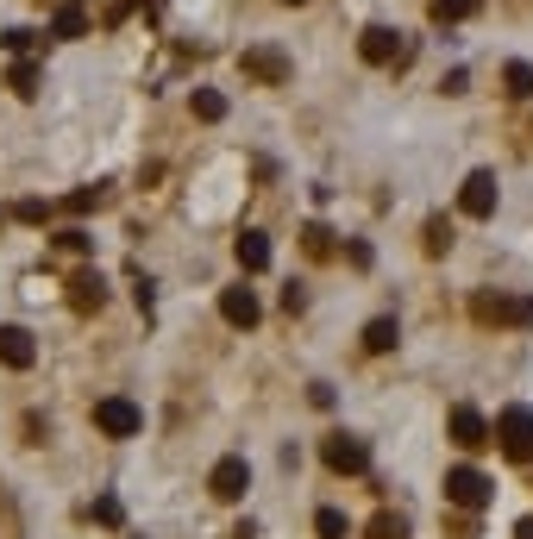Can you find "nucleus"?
Returning a JSON list of instances; mask_svg holds the SVG:
<instances>
[{
	"instance_id": "bb28decb",
	"label": "nucleus",
	"mask_w": 533,
	"mask_h": 539,
	"mask_svg": "<svg viewBox=\"0 0 533 539\" xmlns=\"http://www.w3.org/2000/svg\"><path fill=\"white\" fill-rule=\"evenodd\" d=\"M439 88H446V95H465V88H471V69H446V82H439Z\"/></svg>"
},
{
	"instance_id": "393cba45",
	"label": "nucleus",
	"mask_w": 533,
	"mask_h": 539,
	"mask_svg": "<svg viewBox=\"0 0 533 539\" xmlns=\"http://www.w3.org/2000/svg\"><path fill=\"white\" fill-rule=\"evenodd\" d=\"M301 245H308V257H333V232L327 226H308V232H301Z\"/></svg>"
},
{
	"instance_id": "f8f14e48",
	"label": "nucleus",
	"mask_w": 533,
	"mask_h": 539,
	"mask_svg": "<svg viewBox=\"0 0 533 539\" xmlns=\"http://www.w3.org/2000/svg\"><path fill=\"white\" fill-rule=\"evenodd\" d=\"M0 364L7 370H32L38 364V345H32L26 326H0Z\"/></svg>"
},
{
	"instance_id": "4be33fe9",
	"label": "nucleus",
	"mask_w": 533,
	"mask_h": 539,
	"mask_svg": "<svg viewBox=\"0 0 533 539\" xmlns=\"http://www.w3.org/2000/svg\"><path fill=\"white\" fill-rule=\"evenodd\" d=\"M364 539H408V521L402 514H377V521L364 527Z\"/></svg>"
},
{
	"instance_id": "7ed1b4c3",
	"label": "nucleus",
	"mask_w": 533,
	"mask_h": 539,
	"mask_svg": "<svg viewBox=\"0 0 533 539\" xmlns=\"http://www.w3.org/2000/svg\"><path fill=\"white\" fill-rule=\"evenodd\" d=\"M358 57H364L370 69H396V63L414 57V44H408L396 26H364V32H358Z\"/></svg>"
},
{
	"instance_id": "dca6fc26",
	"label": "nucleus",
	"mask_w": 533,
	"mask_h": 539,
	"mask_svg": "<svg viewBox=\"0 0 533 539\" xmlns=\"http://www.w3.org/2000/svg\"><path fill=\"white\" fill-rule=\"evenodd\" d=\"M396 339H402V326H396V320H389V314L364 326V351H377V358H383V351H396Z\"/></svg>"
},
{
	"instance_id": "aec40b11",
	"label": "nucleus",
	"mask_w": 533,
	"mask_h": 539,
	"mask_svg": "<svg viewBox=\"0 0 533 539\" xmlns=\"http://www.w3.org/2000/svg\"><path fill=\"white\" fill-rule=\"evenodd\" d=\"M502 82H508V101H533V63H508Z\"/></svg>"
},
{
	"instance_id": "1a4fd4ad",
	"label": "nucleus",
	"mask_w": 533,
	"mask_h": 539,
	"mask_svg": "<svg viewBox=\"0 0 533 539\" xmlns=\"http://www.w3.org/2000/svg\"><path fill=\"white\" fill-rule=\"evenodd\" d=\"M207 489H214V502H239L251 489V464L245 458H220L214 471H207Z\"/></svg>"
},
{
	"instance_id": "2eb2a0df",
	"label": "nucleus",
	"mask_w": 533,
	"mask_h": 539,
	"mask_svg": "<svg viewBox=\"0 0 533 539\" xmlns=\"http://www.w3.org/2000/svg\"><path fill=\"white\" fill-rule=\"evenodd\" d=\"M427 13H433V26H458V19L483 13V0H427Z\"/></svg>"
},
{
	"instance_id": "0eeeda50",
	"label": "nucleus",
	"mask_w": 533,
	"mask_h": 539,
	"mask_svg": "<svg viewBox=\"0 0 533 539\" xmlns=\"http://www.w3.org/2000/svg\"><path fill=\"white\" fill-rule=\"evenodd\" d=\"M458 214L465 220H490L496 214V170H471L465 189H458Z\"/></svg>"
},
{
	"instance_id": "cd10ccee",
	"label": "nucleus",
	"mask_w": 533,
	"mask_h": 539,
	"mask_svg": "<svg viewBox=\"0 0 533 539\" xmlns=\"http://www.w3.org/2000/svg\"><path fill=\"white\" fill-rule=\"evenodd\" d=\"M13 214H19V220H51V207H44V201H19Z\"/></svg>"
},
{
	"instance_id": "f257e3e1",
	"label": "nucleus",
	"mask_w": 533,
	"mask_h": 539,
	"mask_svg": "<svg viewBox=\"0 0 533 539\" xmlns=\"http://www.w3.org/2000/svg\"><path fill=\"white\" fill-rule=\"evenodd\" d=\"M471 320H477V326H533V295L477 289V295H471Z\"/></svg>"
},
{
	"instance_id": "4468645a",
	"label": "nucleus",
	"mask_w": 533,
	"mask_h": 539,
	"mask_svg": "<svg viewBox=\"0 0 533 539\" xmlns=\"http://www.w3.org/2000/svg\"><path fill=\"white\" fill-rule=\"evenodd\" d=\"M233 257H239L245 276H258V270H270V239H264V232H239V239H233Z\"/></svg>"
},
{
	"instance_id": "f3484780",
	"label": "nucleus",
	"mask_w": 533,
	"mask_h": 539,
	"mask_svg": "<svg viewBox=\"0 0 533 539\" xmlns=\"http://www.w3.org/2000/svg\"><path fill=\"white\" fill-rule=\"evenodd\" d=\"M51 32H57V38H88V13L76 7V0H69V7H57V19H51Z\"/></svg>"
},
{
	"instance_id": "f03ea898",
	"label": "nucleus",
	"mask_w": 533,
	"mask_h": 539,
	"mask_svg": "<svg viewBox=\"0 0 533 539\" xmlns=\"http://www.w3.org/2000/svg\"><path fill=\"white\" fill-rule=\"evenodd\" d=\"M490 445H502V458H515V464H533V408H502L496 414V427H490Z\"/></svg>"
},
{
	"instance_id": "39448f33",
	"label": "nucleus",
	"mask_w": 533,
	"mask_h": 539,
	"mask_svg": "<svg viewBox=\"0 0 533 539\" xmlns=\"http://www.w3.org/2000/svg\"><path fill=\"white\" fill-rule=\"evenodd\" d=\"M320 458H327V471H339V477H364L370 471V445L358 433H333L327 445H320Z\"/></svg>"
},
{
	"instance_id": "a211bd4d",
	"label": "nucleus",
	"mask_w": 533,
	"mask_h": 539,
	"mask_svg": "<svg viewBox=\"0 0 533 539\" xmlns=\"http://www.w3.org/2000/svg\"><path fill=\"white\" fill-rule=\"evenodd\" d=\"M7 88H13L19 101H32V95H38V63H26V57H19V63L7 69Z\"/></svg>"
},
{
	"instance_id": "6e6552de",
	"label": "nucleus",
	"mask_w": 533,
	"mask_h": 539,
	"mask_svg": "<svg viewBox=\"0 0 533 539\" xmlns=\"http://www.w3.org/2000/svg\"><path fill=\"white\" fill-rule=\"evenodd\" d=\"M446 427H452V445H458V452H483V445H490V420H483L471 402H458Z\"/></svg>"
},
{
	"instance_id": "c85d7f7f",
	"label": "nucleus",
	"mask_w": 533,
	"mask_h": 539,
	"mask_svg": "<svg viewBox=\"0 0 533 539\" xmlns=\"http://www.w3.org/2000/svg\"><path fill=\"white\" fill-rule=\"evenodd\" d=\"M57 245H63V251H88V232L69 226V232H57Z\"/></svg>"
},
{
	"instance_id": "412c9836",
	"label": "nucleus",
	"mask_w": 533,
	"mask_h": 539,
	"mask_svg": "<svg viewBox=\"0 0 533 539\" xmlns=\"http://www.w3.org/2000/svg\"><path fill=\"white\" fill-rule=\"evenodd\" d=\"M446 251H452V220L433 214V220H427V257H446Z\"/></svg>"
},
{
	"instance_id": "b1692460",
	"label": "nucleus",
	"mask_w": 533,
	"mask_h": 539,
	"mask_svg": "<svg viewBox=\"0 0 533 539\" xmlns=\"http://www.w3.org/2000/svg\"><path fill=\"white\" fill-rule=\"evenodd\" d=\"M314 533H320V539H345V514H339V508H320V514H314Z\"/></svg>"
},
{
	"instance_id": "20e7f679",
	"label": "nucleus",
	"mask_w": 533,
	"mask_h": 539,
	"mask_svg": "<svg viewBox=\"0 0 533 539\" xmlns=\"http://www.w3.org/2000/svg\"><path fill=\"white\" fill-rule=\"evenodd\" d=\"M490 496H496V483L483 477V471H471V464H452V471H446V502L452 508L477 514V508H490Z\"/></svg>"
},
{
	"instance_id": "a878e982",
	"label": "nucleus",
	"mask_w": 533,
	"mask_h": 539,
	"mask_svg": "<svg viewBox=\"0 0 533 539\" xmlns=\"http://www.w3.org/2000/svg\"><path fill=\"white\" fill-rule=\"evenodd\" d=\"M95 521H101V527H120V502L101 496V502H95Z\"/></svg>"
},
{
	"instance_id": "6ab92c4d",
	"label": "nucleus",
	"mask_w": 533,
	"mask_h": 539,
	"mask_svg": "<svg viewBox=\"0 0 533 539\" xmlns=\"http://www.w3.org/2000/svg\"><path fill=\"white\" fill-rule=\"evenodd\" d=\"M195 120H207V126L226 120V95L220 88H195Z\"/></svg>"
},
{
	"instance_id": "423d86ee",
	"label": "nucleus",
	"mask_w": 533,
	"mask_h": 539,
	"mask_svg": "<svg viewBox=\"0 0 533 539\" xmlns=\"http://www.w3.org/2000/svg\"><path fill=\"white\" fill-rule=\"evenodd\" d=\"M95 427L107 439H132L138 427H145V414H138V402H126V395H101L95 402Z\"/></svg>"
},
{
	"instance_id": "7c9ffc66",
	"label": "nucleus",
	"mask_w": 533,
	"mask_h": 539,
	"mask_svg": "<svg viewBox=\"0 0 533 539\" xmlns=\"http://www.w3.org/2000/svg\"><path fill=\"white\" fill-rule=\"evenodd\" d=\"M283 7H308V0H283Z\"/></svg>"
},
{
	"instance_id": "9b49d317",
	"label": "nucleus",
	"mask_w": 533,
	"mask_h": 539,
	"mask_svg": "<svg viewBox=\"0 0 533 539\" xmlns=\"http://www.w3.org/2000/svg\"><path fill=\"white\" fill-rule=\"evenodd\" d=\"M220 320H226V326H245V333H251V326L264 320V308H258V295L239 283V289H220Z\"/></svg>"
},
{
	"instance_id": "9d476101",
	"label": "nucleus",
	"mask_w": 533,
	"mask_h": 539,
	"mask_svg": "<svg viewBox=\"0 0 533 539\" xmlns=\"http://www.w3.org/2000/svg\"><path fill=\"white\" fill-rule=\"evenodd\" d=\"M239 69H245V76H258V82H289V57L283 51H276V44H251V51L239 57Z\"/></svg>"
},
{
	"instance_id": "c756f323",
	"label": "nucleus",
	"mask_w": 533,
	"mask_h": 539,
	"mask_svg": "<svg viewBox=\"0 0 533 539\" xmlns=\"http://www.w3.org/2000/svg\"><path fill=\"white\" fill-rule=\"evenodd\" d=\"M515 539H533V514H527V521H521V527H515Z\"/></svg>"
},
{
	"instance_id": "5701e85b",
	"label": "nucleus",
	"mask_w": 533,
	"mask_h": 539,
	"mask_svg": "<svg viewBox=\"0 0 533 539\" xmlns=\"http://www.w3.org/2000/svg\"><path fill=\"white\" fill-rule=\"evenodd\" d=\"M101 201H107V189L95 182V189H76V195H69V201H63V214H88V207H101Z\"/></svg>"
},
{
	"instance_id": "ddd939ff",
	"label": "nucleus",
	"mask_w": 533,
	"mask_h": 539,
	"mask_svg": "<svg viewBox=\"0 0 533 539\" xmlns=\"http://www.w3.org/2000/svg\"><path fill=\"white\" fill-rule=\"evenodd\" d=\"M101 301H107L101 270H76V276H69V308H76V314H101Z\"/></svg>"
}]
</instances>
